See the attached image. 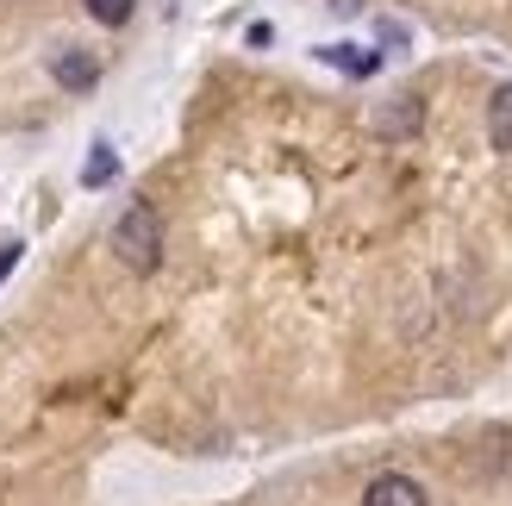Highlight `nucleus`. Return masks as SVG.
<instances>
[{"mask_svg":"<svg viewBox=\"0 0 512 506\" xmlns=\"http://www.w3.org/2000/svg\"><path fill=\"white\" fill-rule=\"evenodd\" d=\"M82 7H88V19H94V25H132L138 0H82Z\"/></svg>","mask_w":512,"mask_h":506,"instance_id":"nucleus-8","label":"nucleus"},{"mask_svg":"<svg viewBox=\"0 0 512 506\" xmlns=\"http://www.w3.org/2000/svg\"><path fill=\"white\" fill-rule=\"evenodd\" d=\"M319 57L338 63L344 75H375V69H381V50H356V44H325Z\"/></svg>","mask_w":512,"mask_h":506,"instance_id":"nucleus-6","label":"nucleus"},{"mask_svg":"<svg viewBox=\"0 0 512 506\" xmlns=\"http://www.w3.org/2000/svg\"><path fill=\"white\" fill-rule=\"evenodd\" d=\"M331 7H338V13H363V0H331Z\"/></svg>","mask_w":512,"mask_h":506,"instance_id":"nucleus-10","label":"nucleus"},{"mask_svg":"<svg viewBox=\"0 0 512 506\" xmlns=\"http://www.w3.org/2000/svg\"><path fill=\"white\" fill-rule=\"evenodd\" d=\"M363 506H431V494H425V482H413V475L388 469V475H375L363 488Z\"/></svg>","mask_w":512,"mask_h":506,"instance_id":"nucleus-3","label":"nucleus"},{"mask_svg":"<svg viewBox=\"0 0 512 506\" xmlns=\"http://www.w3.org/2000/svg\"><path fill=\"white\" fill-rule=\"evenodd\" d=\"M488 144L512 150V82H500L494 100H488Z\"/></svg>","mask_w":512,"mask_h":506,"instance_id":"nucleus-5","label":"nucleus"},{"mask_svg":"<svg viewBox=\"0 0 512 506\" xmlns=\"http://www.w3.org/2000/svg\"><path fill=\"white\" fill-rule=\"evenodd\" d=\"M50 75H57V88H69V94H94L100 57H94V50H82V44H63L57 57H50Z\"/></svg>","mask_w":512,"mask_h":506,"instance_id":"nucleus-2","label":"nucleus"},{"mask_svg":"<svg viewBox=\"0 0 512 506\" xmlns=\"http://www.w3.org/2000/svg\"><path fill=\"white\" fill-rule=\"evenodd\" d=\"M19 257H25V244H0V288H7V275L19 269Z\"/></svg>","mask_w":512,"mask_h":506,"instance_id":"nucleus-9","label":"nucleus"},{"mask_svg":"<svg viewBox=\"0 0 512 506\" xmlns=\"http://www.w3.org/2000/svg\"><path fill=\"white\" fill-rule=\"evenodd\" d=\"M113 175H119V157H113V144H107V138H100V144L88 150V169H82V188H107V182H113Z\"/></svg>","mask_w":512,"mask_h":506,"instance_id":"nucleus-7","label":"nucleus"},{"mask_svg":"<svg viewBox=\"0 0 512 506\" xmlns=\"http://www.w3.org/2000/svg\"><path fill=\"white\" fill-rule=\"evenodd\" d=\"M113 250L132 275H157L163 269V213L150 200H132L119 219H113Z\"/></svg>","mask_w":512,"mask_h":506,"instance_id":"nucleus-1","label":"nucleus"},{"mask_svg":"<svg viewBox=\"0 0 512 506\" xmlns=\"http://www.w3.org/2000/svg\"><path fill=\"white\" fill-rule=\"evenodd\" d=\"M419 125H425V100L419 94H400V100H388V107L375 113L381 138H419Z\"/></svg>","mask_w":512,"mask_h":506,"instance_id":"nucleus-4","label":"nucleus"}]
</instances>
